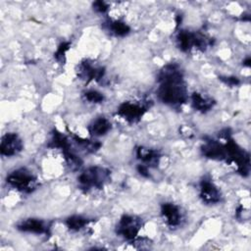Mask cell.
Returning a JSON list of instances; mask_svg holds the SVG:
<instances>
[{"instance_id": "1", "label": "cell", "mask_w": 251, "mask_h": 251, "mask_svg": "<svg viewBox=\"0 0 251 251\" xmlns=\"http://www.w3.org/2000/svg\"><path fill=\"white\" fill-rule=\"evenodd\" d=\"M158 80L160 85L157 95L161 102L171 106H179L186 102V86L182 72L176 64L166 65L160 71Z\"/></svg>"}, {"instance_id": "2", "label": "cell", "mask_w": 251, "mask_h": 251, "mask_svg": "<svg viewBox=\"0 0 251 251\" xmlns=\"http://www.w3.org/2000/svg\"><path fill=\"white\" fill-rule=\"evenodd\" d=\"M110 178V171L106 168L93 166L84 170L77 177L80 188L89 190L92 188H102Z\"/></svg>"}, {"instance_id": "3", "label": "cell", "mask_w": 251, "mask_h": 251, "mask_svg": "<svg viewBox=\"0 0 251 251\" xmlns=\"http://www.w3.org/2000/svg\"><path fill=\"white\" fill-rule=\"evenodd\" d=\"M226 143L225 144L226 152V162L235 163L237 166L238 173L246 176L249 175L250 171V158L249 154L242 149L233 139H231L227 134L226 136Z\"/></svg>"}, {"instance_id": "4", "label": "cell", "mask_w": 251, "mask_h": 251, "mask_svg": "<svg viewBox=\"0 0 251 251\" xmlns=\"http://www.w3.org/2000/svg\"><path fill=\"white\" fill-rule=\"evenodd\" d=\"M6 181L11 187L25 193L32 192L37 185L36 177L25 168L13 171L8 175Z\"/></svg>"}, {"instance_id": "5", "label": "cell", "mask_w": 251, "mask_h": 251, "mask_svg": "<svg viewBox=\"0 0 251 251\" xmlns=\"http://www.w3.org/2000/svg\"><path fill=\"white\" fill-rule=\"evenodd\" d=\"M49 147L52 148H58L60 149L63 154L64 157L67 161V163L69 164L70 167L72 168H78L81 166V160L79 157H77L71 149V145H70V141L67 138V136H65L62 132H60L57 129H53L52 133H51V139L49 141L48 144Z\"/></svg>"}, {"instance_id": "6", "label": "cell", "mask_w": 251, "mask_h": 251, "mask_svg": "<svg viewBox=\"0 0 251 251\" xmlns=\"http://www.w3.org/2000/svg\"><path fill=\"white\" fill-rule=\"evenodd\" d=\"M142 222L131 215H124L117 225V233L126 240H134L141 228Z\"/></svg>"}, {"instance_id": "7", "label": "cell", "mask_w": 251, "mask_h": 251, "mask_svg": "<svg viewBox=\"0 0 251 251\" xmlns=\"http://www.w3.org/2000/svg\"><path fill=\"white\" fill-rule=\"evenodd\" d=\"M145 112L146 107L144 106L131 102H124L119 106L117 114L124 120H126L127 123L134 124L140 121Z\"/></svg>"}, {"instance_id": "8", "label": "cell", "mask_w": 251, "mask_h": 251, "mask_svg": "<svg viewBox=\"0 0 251 251\" xmlns=\"http://www.w3.org/2000/svg\"><path fill=\"white\" fill-rule=\"evenodd\" d=\"M23 149V142L15 132H8L2 136L0 143V153L2 156H15Z\"/></svg>"}, {"instance_id": "9", "label": "cell", "mask_w": 251, "mask_h": 251, "mask_svg": "<svg viewBox=\"0 0 251 251\" xmlns=\"http://www.w3.org/2000/svg\"><path fill=\"white\" fill-rule=\"evenodd\" d=\"M200 198L206 204H217L221 201V191L211 179L203 178L200 181Z\"/></svg>"}, {"instance_id": "10", "label": "cell", "mask_w": 251, "mask_h": 251, "mask_svg": "<svg viewBox=\"0 0 251 251\" xmlns=\"http://www.w3.org/2000/svg\"><path fill=\"white\" fill-rule=\"evenodd\" d=\"M202 154L213 160H226V152L225 144H222L214 139L205 140L204 144L201 147Z\"/></svg>"}, {"instance_id": "11", "label": "cell", "mask_w": 251, "mask_h": 251, "mask_svg": "<svg viewBox=\"0 0 251 251\" xmlns=\"http://www.w3.org/2000/svg\"><path fill=\"white\" fill-rule=\"evenodd\" d=\"M78 76L85 80L86 82H89L91 80L99 81L102 79V77L105 75V70L102 67H96L93 66L88 61L81 62L78 66Z\"/></svg>"}, {"instance_id": "12", "label": "cell", "mask_w": 251, "mask_h": 251, "mask_svg": "<svg viewBox=\"0 0 251 251\" xmlns=\"http://www.w3.org/2000/svg\"><path fill=\"white\" fill-rule=\"evenodd\" d=\"M161 214L166 221V224L171 227H176L180 225L182 216L179 208L173 203H164L161 206Z\"/></svg>"}, {"instance_id": "13", "label": "cell", "mask_w": 251, "mask_h": 251, "mask_svg": "<svg viewBox=\"0 0 251 251\" xmlns=\"http://www.w3.org/2000/svg\"><path fill=\"white\" fill-rule=\"evenodd\" d=\"M17 228L24 232H30V233H48L49 231V226L38 219H25L22 221L18 226Z\"/></svg>"}, {"instance_id": "14", "label": "cell", "mask_w": 251, "mask_h": 251, "mask_svg": "<svg viewBox=\"0 0 251 251\" xmlns=\"http://www.w3.org/2000/svg\"><path fill=\"white\" fill-rule=\"evenodd\" d=\"M136 156L142 162V165L147 168H156L161 158V155L157 150L145 147H138L136 150Z\"/></svg>"}, {"instance_id": "15", "label": "cell", "mask_w": 251, "mask_h": 251, "mask_svg": "<svg viewBox=\"0 0 251 251\" xmlns=\"http://www.w3.org/2000/svg\"><path fill=\"white\" fill-rule=\"evenodd\" d=\"M111 129V123L104 117L96 118L88 126V131L93 136L105 135Z\"/></svg>"}, {"instance_id": "16", "label": "cell", "mask_w": 251, "mask_h": 251, "mask_svg": "<svg viewBox=\"0 0 251 251\" xmlns=\"http://www.w3.org/2000/svg\"><path fill=\"white\" fill-rule=\"evenodd\" d=\"M176 42L178 48L186 52L192 47H195L196 44V33L190 32L187 30H180L176 35Z\"/></svg>"}, {"instance_id": "17", "label": "cell", "mask_w": 251, "mask_h": 251, "mask_svg": "<svg viewBox=\"0 0 251 251\" xmlns=\"http://www.w3.org/2000/svg\"><path fill=\"white\" fill-rule=\"evenodd\" d=\"M191 104L196 111L206 113L213 108L215 102L211 98L205 97L198 92H194L191 96Z\"/></svg>"}, {"instance_id": "18", "label": "cell", "mask_w": 251, "mask_h": 251, "mask_svg": "<svg viewBox=\"0 0 251 251\" xmlns=\"http://www.w3.org/2000/svg\"><path fill=\"white\" fill-rule=\"evenodd\" d=\"M90 222V220L81 217V216H71L66 220V226H68V228L70 230H74V231H77L79 229H81L82 227H84L85 226L88 225V223Z\"/></svg>"}, {"instance_id": "19", "label": "cell", "mask_w": 251, "mask_h": 251, "mask_svg": "<svg viewBox=\"0 0 251 251\" xmlns=\"http://www.w3.org/2000/svg\"><path fill=\"white\" fill-rule=\"evenodd\" d=\"M108 27L116 36H126L130 31L129 26L122 21H112L109 23Z\"/></svg>"}, {"instance_id": "20", "label": "cell", "mask_w": 251, "mask_h": 251, "mask_svg": "<svg viewBox=\"0 0 251 251\" xmlns=\"http://www.w3.org/2000/svg\"><path fill=\"white\" fill-rule=\"evenodd\" d=\"M73 138L74 140L78 144L80 145L83 149L87 150L88 152H95L97 151L101 144L97 141H92V140H88V139H84V138H81L80 136H77L75 134H73Z\"/></svg>"}, {"instance_id": "21", "label": "cell", "mask_w": 251, "mask_h": 251, "mask_svg": "<svg viewBox=\"0 0 251 251\" xmlns=\"http://www.w3.org/2000/svg\"><path fill=\"white\" fill-rule=\"evenodd\" d=\"M70 47H71V42H69V41H64V42H62V43L58 46L56 52L54 53L55 59H56L58 62H60V63H64V62H65V59H66V53H67V51L70 49Z\"/></svg>"}, {"instance_id": "22", "label": "cell", "mask_w": 251, "mask_h": 251, "mask_svg": "<svg viewBox=\"0 0 251 251\" xmlns=\"http://www.w3.org/2000/svg\"><path fill=\"white\" fill-rule=\"evenodd\" d=\"M84 98L90 103H101L104 100V95L97 90H88L84 93Z\"/></svg>"}, {"instance_id": "23", "label": "cell", "mask_w": 251, "mask_h": 251, "mask_svg": "<svg viewBox=\"0 0 251 251\" xmlns=\"http://www.w3.org/2000/svg\"><path fill=\"white\" fill-rule=\"evenodd\" d=\"M219 79H221L224 83L229 86H236L240 83L239 79L236 76H220Z\"/></svg>"}, {"instance_id": "24", "label": "cell", "mask_w": 251, "mask_h": 251, "mask_svg": "<svg viewBox=\"0 0 251 251\" xmlns=\"http://www.w3.org/2000/svg\"><path fill=\"white\" fill-rule=\"evenodd\" d=\"M93 9L98 13H105L108 10V5L104 1H96L93 3Z\"/></svg>"}, {"instance_id": "25", "label": "cell", "mask_w": 251, "mask_h": 251, "mask_svg": "<svg viewBox=\"0 0 251 251\" xmlns=\"http://www.w3.org/2000/svg\"><path fill=\"white\" fill-rule=\"evenodd\" d=\"M137 171L138 173L144 176V177H149V171H148V168L142 164H139L138 167H137Z\"/></svg>"}, {"instance_id": "26", "label": "cell", "mask_w": 251, "mask_h": 251, "mask_svg": "<svg viewBox=\"0 0 251 251\" xmlns=\"http://www.w3.org/2000/svg\"><path fill=\"white\" fill-rule=\"evenodd\" d=\"M251 63V59H250V57H247L244 61H243V66H245V67H250V64Z\"/></svg>"}]
</instances>
